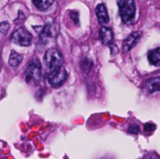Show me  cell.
<instances>
[{
    "instance_id": "obj_1",
    "label": "cell",
    "mask_w": 160,
    "mask_h": 159,
    "mask_svg": "<svg viewBox=\"0 0 160 159\" xmlns=\"http://www.w3.org/2000/svg\"><path fill=\"white\" fill-rule=\"evenodd\" d=\"M119 13L122 22L126 24H131L136 16V4L135 0H119L117 2Z\"/></svg>"
},
{
    "instance_id": "obj_2",
    "label": "cell",
    "mask_w": 160,
    "mask_h": 159,
    "mask_svg": "<svg viewBox=\"0 0 160 159\" xmlns=\"http://www.w3.org/2000/svg\"><path fill=\"white\" fill-rule=\"evenodd\" d=\"M25 81L27 82H35L38 83L41 79V64L38 59H32L25 69Z\"/></svg>"
},
{
    "instance_id": "obj_3",
    "label": "cell",
    "mask_w": 160,
    "mask_h": 159,
    "mask_svg": "<svg viewBox=\"0 0 160 159\" xmlns=\"http://www.w3.org/2000/svg\"><path fill=\"white\" fill-rule=\"evenodd\" d=\"M63 61L64 59L62 53L57 49L54 48L49 49L44 55V63L46 67L49 69V71H52L61 67Z\"/></svg>"
},
{
    "instance_id": "obj_4",
    "label": "cell",
    "mask_w": 160,
    "mask_h": 159,
    "mask_svg": "<svg viewBox=\"0 0 160 159\" xmlns=\"http://www.w3.org/2000/svg\"><path fill=\"white\" fill-rule=\"evenodd\" d=\"M67 78H68V72L62 66L56 69L50 71V73L47 76L49 84L53 88L60 87L66 82Z\"/></svg>"
},
{
    "instance_id": "obj_5",
    "label": "cell",
    "mask_w": 160,
    "mask_h": 159,
    "mask_svg": "<svg viewBox=\"0 0 160 159\" xmlns=\"http://www.w3.org/2000/svg\"><path fill=\"white\" fill-rule=\"evenodd\" d=\"M10 38L13 43L22 47H27L32 42V35L23 27H20L16 29L12 33Z\"/></svg>"
},
{
    "instance_id": "obj_6",
    "label": "cell",
    "mask_w": 160,
    "mask_h": 159,
    "mask_svg": "<svg viewBox=\"0 0 160 159\" xmlns=\"http://www.w3.org/2000/svg\"><path fill=\"white\" fill-rule=\"evenodd\" d=\"M141 37H142V32L140 31H135L131 33L123 42V52H129L135 45H137Z\"/></svg>"
},
{
    "instance_id": "obj_7",
    "label": "cell",
    "mask_w": 160,
    "mask_h": 159,
    "mask_svg": "<svg viewBox=\"0 0 160 159\" xmlns=\"http://www.w3.org/2000/svg\"><path fill=\"white\" fill-rule=\"evenodd\" d=\"M96 14H97L98 22L101 24L105 25L110 22V16H109L107 7L104 4H98L96 7Z\"/></svg>"
},
{
    "instance_id": "obj_8",
    "label": "cell",
    "mask_w": 160,
    "mask_h": 159,
    "mask_svg": "<svg viewBox=\"0 0 160 159\" xmlns=\"http://www.w3.org/2000/svg\"><path fill=\"white\" fill-rule=\"evenodd\" d=\"M143 89L150 94H153L155 92H158L160 89L159 77H156V78H152V79L147 80L143 84Z\"/></svg>"
},
{
    "instance_id": "obj_9",
    "label": "cell",
    "mask_w": 160,
    "mask_h": 159,
    "mask_svg": "<svg viewBox=\"0 0 160 159\" xmlns=\"http://www.w3.org/2000/svg\"><path fill=\"white\" fill-rule=\"evenodd\" d=\"M99 37H100L101 42L104 45H110L112 43L113 33H112V29H110L106 26H102L99 30Z\"/></svg>"
},
{
    "instance_id": "obj_10",
    "label": "cell",
    "mask_w": 160,
    "mask_h": 159,
    "mask_svg": "<svg viewBox=\"0 0 160 159\" xmlns=\"http://www.w3.org/2000/svg\"><path fill=\"white\" fill-rule=\"evenodd\" d=\"M148 60L149 62L156 66V67H159L160 66V48L158 47L152 51H150L148 52Z\"/></svg>"
},
{
    "instance_id": "obj_11",
    "label": "cell",
    "mask_w": 160,
    "mask_h": 159,
    "mask_svg": "<svg viewBox=\"0 0 160 159\" xmlns=\"http://www.w3.org/2000/svg\"><path fill=\"white\" fill-rule=\"evenodd\" d=\"M39 34L40 38H45V37H52L54 36V29L52 24L46 23L43 27H40V31H38Z\"/></svg>"
},
{
    "instance_id": "obj_12",
    "label": "cell",
    "mask_w": 160,
    "mask_h": 159,
    "mask_svg": "<svg viewBox=\"0 0 160 159\" xmlns=\"http://www.w3.org/2000/svg\"><path fill=\"white\" fill-rule=\"evenodd\" d=\"M22 61V55L19 52H17L16 51L12 50L8 58V64L11 67H17L21 64V62Z\"/></svg>"
},
{
    "instance_id": "obj_13",
    "label": "cell",
    "mask_w": 160,
    "mask_h": 159,
    "mask_svg": "<svg viewBox=\"0 0 160 159\" xmlns=\"http://www.w3.org/2000/svg\"><path fill=\"white\" fill-rule=\"evenodd\" d=\"M32 2L38 10H46L53 4L54 0H32Z\"/></svg>"
},
{
    "instance_id": "obj_14",
    "label": "cell",
    "mask_w": 160,
    "mask_h": 159,
    "mask_svg": "<svg viewBox=\"0 0 160 159\" xmlns=\"http://www.w3.org/2000/svg\"><path fill=\"white\" fill-rule=\"evenodd\" d=\"M81 67H82V71H84V72L88 73V72L91 70V68L93 67V62H92L91 60H89V59H87V58H86V59H84V60L82 62Z\"/></svg>"
},
{
    "instance_id": "obj_15",
    "label": "cell",
    "mask_w": 160,
    "mask_h": 159,
    "mask_svg": "<svg viewBox=\"0 0 160 159\" xmlns=\"http://www.w3.org/2000/svg\"><path fill=\"white\" fill-rule=\"evenodd\" d=\"M10 25L8 22H0V35H7L8 29H9Z\"/></svg>"
},
{
    "instance_id": "obj_16",
    "label": "cell",
    "mask_w": 160,
    "mask_h": 159,
    "mask_svg": "<svg viewBox=\"0 0 160 159\" xmlns=\"http://www.w3.org/2000/svg\"><path fill=\"white\" fill-rule=\"evenodd\" d=\"M70 17H71V19L74 21V22H75L77 25L80 24V21H79V12H78V11H76V10L70 11Z\"/></svg>"
},
{
    "instance_id": "obj_17",
    "label": "cell",
    "mask_w": 160,
    "mask_h": 159,
    "mask_svg": "<svg viewBox=\"0 0 160 159\" xmlns=\"http://www.w3.org/2000/svg\"><path fill=\"white\" fill-rule=\"evenodd\" d=\"M156 128H157V127H156L155 124L147 123V124L144 125V130H145L146 132H153V131L156 130Z\"/></svg>"
},
{
    "instance_id": "obj_18",
    "label": "cell",
    "mask_w": 160,
    "mask_h": 159,
    "mask_svg": "<svg viewBox=\"0 0 160 159\" xmlns=\"http://www.w3.org/2000/svg\"><path fill=\"white\" fill-rule=\"evenodd\" d=\"M140 132V127L136 126V125H131L128 128V133L131 134H138Z\"/></svg>"
},
{
    "instance_id": "obj_19",
    "label": "cell",
    "mask_w": 160,
    "mask_h": 159,
    "mask_svg": "<svg viewBox=\"0 0 160 159\" xmlns=\"http://www.w3.org/2000/svg\"><path fill=\"white\" fill-rule=\"evenodd\" d=\"M110 48H111V50H112V55H114V54H116V53L118 52V48H117V46H115V45H111V44H110Z\"/></svg>"
}]
</instances>
